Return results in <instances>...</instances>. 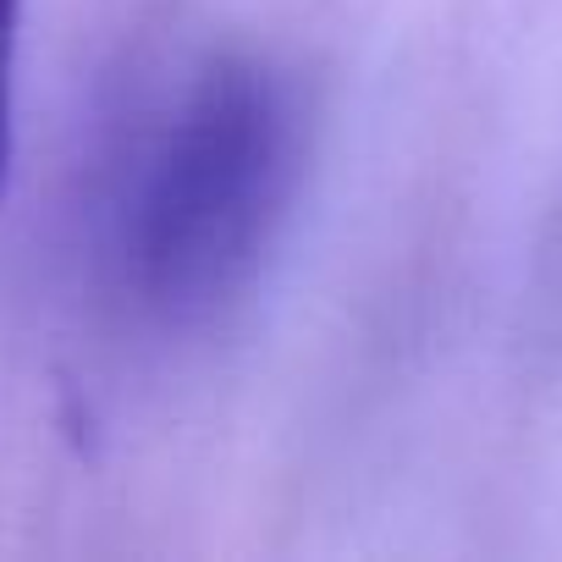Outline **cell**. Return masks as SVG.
<instances>
[{
    "instance_id": "1",
    "label": "cell",
    "mask_w": 562,
    "mask_h": 562,
    "mask_svg": "<svg viewBox=\"0 0 562 562\" xmlns=\"http://www.w3.org/2000/svg\"><path fill=\"white\" fill-rule=\"evenodd\" d=\"M310 166L299 83L254 50H215L160 89L116 138L89 248L105 304L149 331H210L288 226Z\"/></svg>"
},
{
    "instance_id": "2",
    "label": "cell",
    "mask_w": 562,
    "mask_h": 562,
    "mask_svg": "<svg viewBox=\"0 0 562 562\" xmlns=\"http://www.w3.org/2000/svg\"><path fill=\"white\" fill-rule=\"evenodd\" d=\"M23 12L29 0H0V199L18 166V94H23Z\"/></svg>"
}]
</instances>
